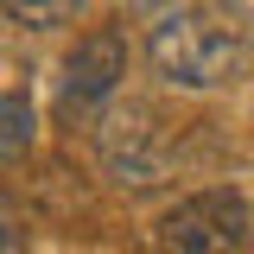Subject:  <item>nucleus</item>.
Here are the masks:
<instances>
[{
	"label": "nucleus",
	"instance_id": "7ed1b4c3",
	"mask_svg": "<svg viewBox=\"0 0 254 254\" xmlns=\"http://www.w3.org/2000/svg\"><path fill=\"white\" fill-rule=\"evenodd\" d=\"M248 235V203L235 190H190L153 222V254H235Z\"/></svg>",
	"mask_w": 254,
	"mask_h": 254
},
{
	"label": "nucleus",
	"instance_id": "20e7f679",
	"mask_svg": "<svg viewBox=\"0 0 254 254\" xmlns=\"http://www.w3.org/2000/svg\"><path fill=\"white\" fill-rule=\"evenodd\" d=\"M121 76H127V45L115 38V32H89V38L70 51V64H64L58 108L70 115V121H95V115L121 95Z\"/></svg>",
	"mask_w": 254,
	"mask_h": 254
},
{
	"label": "nucleus",
	"instance_id": "39448f33",
	"mask_svg": "<svg viewBox=\"0 0 254 254\" xmlns=\"http://www.w3.org/2000/svg\"><path fill=\"white\" fill-rule=\"evenodd\" d=\"M89 6L95 0H0V19H13L26 32H58V26H76Z\"/></svg>",
	"mask_w": 254,
	"mask_h": 254
},
{
	"label": "nucleus",
	"instance_id": "0eeeda50",
	"mask_svg": "<svg viewBox=\"0 0 254 254\" xmlns=\"http://www.w3.org/2000/svg\"><path fill=\"white\" fill-rule=\"evenodd\" d=\"M13 242H19V235H13V222L0 216V254H13Z\"/></svg>",
	"mask_w": 254,
	"mask_h": 254
},
{
	"label": "nucleus",
	"instance_id": "423d86ee",
	"mask_svg": "<svg viewBox=\"0 0 254 254\" xmlns=\"http://www.w3.org/2000/svg\"><path fill=\"white\" fill-rule=\"evenodd\" d=\"M26 146H32V102L0 95V159H19Z\"/></svg>",
	"mask_w": 254,
	"mask_h": 254
},
{
	"label": "nucleus",
	"instance_id": "f257e3e1",
	"mask_svg": "<svg viewBox=\"0 0 254 254\" xmlns=\"http://www.w3.org/2000/svg\"><path fill=\"white\" fill-rule=\"evenodd\" d=\"M146 64L159 70L165 89L210 95L248 70V38L235 19H222L210 6H178L146 32Z\"/></svg>",
	"mask_w": 254,
	"mask_h": 254
},
{
	"label": "nucleus",
	"instance_id": "f03ea898",
	"mask_svg": "<svg viewBox=\"0 0 254 254\" xmlns=\"http://www.w3.org/2000/svg\"><path fill=\"white\" fill-rule=\"evenodd\" d=\"M95 153H102V172L115 178V185H165L172 178V165H178V140H172V127L159 121L153 102H108L102 115H95Z\"/></svg>",
	"mask_w": 254,
	"mask_h": 254
}]
</instances>
